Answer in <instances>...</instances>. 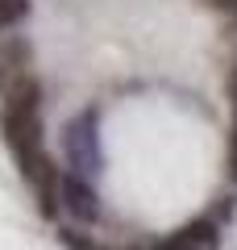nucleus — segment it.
<instances>
[{
	"label": "nucleus",
	"instance_id": "obj_1",
	"mask_svg": "<svg viewBox=\"0 0 237 250\" xmlns=\"http://www.w3.org/2000/svg\"><path fill=\"white\" fill-rule=\"evenodd\" d=\"M62 159L67 171L79 179H96L104 167V150H100V113L83 108L62 125Z\"/></svg>",
	"mask_w": 237,
	"mask_h": 250
},
{
	"label": "nucleus",
	"instance_id": "obj_2",
	"mask_svg": "<svg viewBox=\"0 0 237 250\" xmlns=\"http://www.w3.org/2000/svg\"><path fill=\"white\" fill-rule=\"evenodd\" d=\"M0 138L17 159L21 179L34 175L38 159L46 154V134H42V113L38 108H0Z\"/></svg>",
	"mask_w": 237,
	"mask_h": 250
},
{
	"label": "nucleus",
	"instance_id": "obj_3",
	"mask_svg": "<svg viewBox=\"0 0 237 250\" xmlns=\"http://www.w3.org/2000/svg\"><path fill=\"white\" fill-rule=\"evenodd\" d=\"M59 205L67 208L75 221H100V192H96L92 179H79V175H71V171H62Z\"/></svg>",
	"mask_w": 237,
	"mask_h": 250
},
{
	"label": "nucleus",
	"instance_id": "obj_4",
	"mask_svg": "<svg viewBox=\"0 0 237 250\" xmlns=\"http://www.w3.org/2000/svg\"><path fill=\"white\" fill-rule=\"evenodd\" d=\"M154 250H220V225L212 217H196V221L179 225L171 238H162Z\"/></svg>",
	"mask_w": 237,
	"mask_h": 250
},
{
	"label": "nucleus",
	"instance_id": "obj_5",
	"mask_svg": "<svg viewBox=\"0 0 237 250\" xmlns=\"http://www.w3.org/2000/svg\"><path fill=\"white\" fill-rule=\"evenodd\" d=\"M29 62H34V50H29L25 38H4V42H0V96H4L21 75H34Z\"/></svg>",
	"mask_w": 237,
	"mask_h": 250
},
{
	"label": "nucleus",
	"instance_id": "obj_6",
	"mask_svg": "<svg viewBox=\"0 0 237 250\" xmlns=\"http://www.w3.org/2000/svg\"><path fill=\"white\" fill-rule=\"evenodd\" d=\"M225 92H229V146H225V167H229V179L237 184V59H233V67H229Z\"/></svg>",
	"mask_w": 237,
	"mask_h": 250
},
{
	"label": "nucleus",
	"instance_id": "obj_7",
	"mask_svg": "<svg viewBox=\"0 0 237 250\" xmlns=\"http://www.w3.org/2000/svg\"><path fill=\"white\" fill-rule=\"evenodd\" d=\"M59 242H62L67 250H108V246H100L92 233L75 229V225H59Z\"/></svg>",
	"mask_w": 237,
	"mask_h": 250
},
{
	"label": "nucleus",
	"instance_id": "obj_8",
	"mask_svg": "<svg viewBox=\"0 0 237 250\" xmlns=\"http://www.w3.org/2000/svg\"><path fill=\"white\" fill-rule=\"evenodd\" d=\"M25 17H29V0H0V34H9Z\"/></svg>",
	"mask_w": 237,
	"mask_h": 250
},
{
	"label": "nucleus",
	"instance_id": "obj_9",
	"mask_svg": "<svg viewBox=\"0 0 237 250\" xmlns=\"http://www.w3.org/2000/svg\"><path fill=\"white\" fill-rule=\"evenodd\" d=\"M204 4H208V9H217L225 21H233V25H237V0H204Z\"/></svg>",
	"mask_w": 237,
	"mask_h": 250
},
{
	"label": "nucleus",
	"instance_id": "obj_10",
	"mask_svg": "<svg viewBox=\"0 0 237 250\" xmlns=\"http://www.w3.org/2000/svg\"><path fill=\"white\" fill-rule=\"evenodd\" d=\"M113 250H133V246H113Z\"/></svg>",
	"mask_w": 237,
	"mask_h": 250
}]
</instances>
